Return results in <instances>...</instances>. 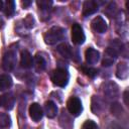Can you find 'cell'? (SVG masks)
Returning <instances> with one entry per match:
<instances>
[{
  "label": "cell",
  "instance_id": "6da1fadb",
  "mask_svg": "<svg viewBox=\"0 0 129 129\" xmlns=\"http://www.w3.org/2000/svg\"><path fill=\"white\" fill-rule=\"evenodd\" d=\"M64 37V29L59 26H52L44 33V42L48 45L55 44Z\"/></svg>",
  "mask_w": 129,
  "mask_h": 129
},
{
  "label": "cell",
  "instance_id": "7a4b0ae2",
  "mask_svg": "<svg viewBox=\"0 0 129 129\" xmlns=\"http://www.w3.org/2000/svg\"><path fill=\"white\" fill-rule=\"evenodd\" d=\"M52 83L60 88H63L68 85L69 83V79H70V75L68 73L67 70L61 69V68H57L55 69L52 73H51V77H50Z\"/></svg>",
  "mask_w": 129,
  "mask_h": 129
},
{
  "label": "cell",
  "instance_id": "3957f363",
  "mask_svg": "<svg viewBox=\"0 0 129 129\" xmlns=\"http://www.w3.org/2000/svg\"><path fill=\"white\" fill-rule=\"evenodd\" d=\"M16 64V52L13 49H9L5 52L2 59V67L5 71H12Z\"/></svg>",
  "mask_w": 129,
  "mask_h": 129
},
{
  "label": "cell",
  "instance_id": "277c9868",
  "mask_svg": "<svg viewBox=\"0 0 129 129\" xmlns=\"http://www.w3.org/2000/svg\"><path fill=\"white\" fill-rule=\"evenodd\" d=\"M67 108L73 116H79L82 113V102L78 97H71L67 102Z\"/></svg>",
  "mask_w": 129,
  "mask_h": 129
},
{
  "label": "cell",
  "instance_id": "5b68a950",
  "mask_svg": "<svg viewBox=\"0 0 129 129\" xmlns=\"http://www.w3.org/2000/svg\"><path fill=\"white\" fill-rule=\"evenodd\" d=\"M85 39H86V36H85V33H84L82 26L78 23H74L72 26V40H73V42L75 44L79 45V44L84 43Z\"/></svg>",
  "mask_w": 129,
  "mask_h": 129
},
{
  "label": "cell",
  "instance_id": "8992f818",
  "mask_svg": "<svg viewBox=\"0 0 129 129\" xmlns=\"http://www.w3.org/2000/svg\"><path fill=\"white\" fill-rule=\"evenodd\" d=\"M99 9V4L94 0H87L83 4V16L88 17L94 13H96Z\"/></svg>",
  "mask_w": 129,
  "mask_h": 129
},
{
  "label": "cell",
  "instance_id": "52a82bcc",
  "mask_svg": "<svg viewBox=\"0 0 129 129\" xmlns=\"http://www.w3.org/2000/svg\"><path fill=\"white\" fill-rule=\"evenodd\" d=\"M92 28L94 31L98 32V33H104L107 30V23L105 21V19L102 16H97L95 17L92 22H91Z\"/></svg>",
  "mask_w": 129,
  "mask_h": 129
},
{
  "label": "cell",
  "instance_id": "ba28073f",
  "mask_svg": "<svg viewBox=\"0 0 129 129\" xmlns=\"http://www.w3.org/2000/svg\"><path fill=\"white\" fill-rule=\"evenodd\" d=\"M29 116L34 122H38L42 118L43 111L38 103H32L29 106Z\"/></svg>",
  "mask_w": 129,
  "mask_h": 129
},
{
  "label": "cell",
  "instance_id": "9c48e42d",
  "mask_svg": "<svg viewBox=\"0 0 129 129\" xmlns=\"http://www.w3.org/2000/svg\"><path fill=\"white\" fill-rule=\"evenodd\" d=\"M85 56H86V61L89 64H95L98 62L99 58H100V52L98 50H96L93 47H89L86 52H85Z\"/></svg>",
  "mask_w": 129,
  "mask_h": 129
},
{
  "label": "cell",
  "instance_id": "30bf717a",
  "mask_svg": "<svg viewBox=\"0 0 129 129\" xmlns=\"http://www.w3.org/2000/svg\"><path fill=\"white\" fill-rule=\"evenodd\" d=\"M20 66L23 69H30L33 66V57L28 50H22L21 51Z\"/></svg>",
  "mask_w": 129,
  "mask_h": 129
},
{
  "label": "cell",
  "instance_id": "8fae6325",
  "mask_svg": "<svg viewBox=\"0 0 129 129\" xmlns=\"http://www.w3.org/2000/svg\"><path fill=\"white\" fill-rule=\"evenodd\" d=\"M118 93H119L118 86L115 83L108 82V83L105 84V86H104V94L108 98H117Z\"/></svg>",
  "mask_w": 129,
  "mask_h": 129
},
{
  "label": "cell",
  "instance_id": "7c38bea8",
  "mask_svg": "<svg viewBox=\"0 0 129 129\" xmlns=\"http://www.w3.org/2000/svg\"><path fill=\"white\" fill-rule=\"evenodd\" d=\"M44 113L47 116V118H54L57 114V106L52 101H46L44 104Z\"/></svg>",
  "mask_w": 129,
  "mask_h": 129
},
{
  "label": "cell",
  "instance_id": "4fadbf2b",
  "mask_svg": "<svg viewBox=\"0 0 129 129\" xmlns=\"http://www.w3.org/2000/svg\"><path fill=\"white\" fill-rule=\"evenodd\" d=\"M2 97V106L6 109V110H11L14 107V97L12 93H6L4 94Z\"/></svg>",
  "mask_w": 129,
  "mask_h": 129
},
{
  "label": "cell",
  "instance_id": "5bb4252c",
  "mask_svg": "<svg viewBox=\"0 0 129 129\" xmlns=\"http://www.w3.org/2000/svg\"><path fill=\"white\" fill-rule=\"evenodd\" d=\"M57 51L63 56V57H67V58H70V57H73L74 56V50L73 48L67 44V43H61L57 46Z\"/></svg>",
  "mask_w": 129,
  "mask_h": 129
},
{
  "label": "cell",
  "instance_id": "9a60e30c",
  "mask_svg": "<svg viewBox=\"0 0 129 129\" xmlns=\"http://www.w3.org/2000/svg\"><path fill=\"white\" fill-rule=\"evenodd\" d=\"M33 64L35 67L36 72H42L45 69L46 62H45V59L43 58V56H41L39 53H37L33 58Z\"/></svg>",
  "mask_w": 129,
  "mask_h": 129
},
{
  "label": "cell",
  "instance_id": "2e32d148",
  "mask_svg": "<svg viewBox=\"0 0 129 129\" xmlns=\"http://www.w3.org/2000/svg\"><path fill=\"white\" fill-rule=\"evenodd\" d=\"M116 76L119 79H126L128 77V66L126 62H120L117 66Z\"/></svg>",
  "mask_w": 129,
  "mask_h": 129
},
{
  "label": "cell",
  "instance_id": "e0dca14e",
  "mask_svg": "<svg viewBox=\"0 0 129 129\" xmlns=\"http://www.w3.org/2000/svg\"><path fill=\"white\" fill-rule=\"evenodd\" d=\"M3 11H4V13L7 17H12L14 12H15V3H14V1L7 0L6 2H4Z\"/></svg>",
  "mask_w": 129,
  "mask_h": 129
},
{
  "label": "cell",
  "instance_id": "ac0fdd59",
  "mask_svg": "<svg viewBox=\"0 0 129 129\" xmlns=\"http://www.w3.org/2000/svg\"><path fill=\"white\" fill-rule=\"evenodd\" d=\"M12 86V79L8 75H0V91L9 89Z\"/></svg>",
  "mask_w": 129,
  "mask_h": 129
},
{
  "label": "cell",
  "instance_id": "d6986e66",
  "mask_svg": "<svg viewBox=\"0 0 129 129\" xmlns=\"http://www.w3.org/2000/svg\"><path fill=\"white\" fill-rule=\"evenodd\" d=\"M11 119L8 114L0 113V129H10Z\"/></svg>",
  "mask_w": 129,
  "mask_h": 129
},
{
  "label": "cell",
  "instance_id": "ffe728a7",
  "mask_svg": "<svg viewBox=\"0 0 129 129\" xmlns=\"http://www.w3.org/2000/svg\"><path fill=\"white\" fill-rule=\"evenodd\" d=\"M111 112H112V114L114 116H116L118 118H120L121 115L125 113L124 110H123V108H122V106L119 103H113L112 104V106H111Z\"/></svg>",
  "mask_w": 129,
  "mask_h": 129
},
{
  "label": "cell",
  "instance_id": "44dd1931",
  "mask_svg": "<svg viewBox=\"0 0 129 129\" xmlns=\"http://www.w3.org/2000/svg\"><path fill=\"white\" fill-rule=\"evenodd\" d=\"M82 71L83 73L88 76L89 78H95L98 75V70L94 69V68H89V67H82Z\"/></svg>",
  "mask_w": 129,
  "mask_h": 129
},
{
  "label": "cell",
  "instance_id": "7402d4cb",
  "mask_svg": "<svg viewBox=\"0 0 129 129\" xmlns=\"http://www.w3.org/2000/svg\"><path fill=\"white\" fill-rule=\"evenodd\" d=\"M36 4L38 5L39 9H42V10H46L48 9L51 5H52V1H47V0H40V1H37Z\"/></svg>",
  "mask_w": 129,
  "mask_h": 129
},
{
  "label": "cell",
  "instance_id": "603a6c76",
  "mask_svg": "<svg viewBox=\"0 0 129 129\" xmlns=\"http://www.w3.org/2000/svg\"><path fill=\"white\" fill-rule=\"evenodd\" d=\"M82 129H98V125L92 120H87L83 124Z\"/></svg>",
  "mask_w": 129,
  "mask_h": 129
},
{
  "label": "cell",
  "instance_id": "cb8c5ba5",
  "mask_svg": "<svg viewBox=\"0 0 129 129\" xmlns=\"http://www.w3.org/2000/svg\"><path fill=\"white\" fill-rule=\"evenodd\" d=\"M113 62H114V58H112V57H110V56L107 55V56L104 57V59L102 61V64L104 67H109V66L113 64Z\"/></svg>",
  "mask_w": 129,
  "mask_h": 129
},
{
  "label": "cell",
  "instance_id": "d4e9b609",
  "mask_svg": "<svg viewBox=\"0 0 129 129\" xmlns=\"http://www.w3.org/2000/svg\"><path fill=\"white\" fill-rule=\"evenodd\" d=\"M107 129H123L120 125H118L117 123H111L108 127H107Z\"/></svg>",
  "mask_w": 129,
  "mask_h": 129
},
{
  "label": "cell",
  "instance_id": "484cf974",
  "mask_svg": "<svg viewBox=\"0 0 129 129\" xmlns=\"http://www.w3.org/2000/svg\"><path fill=\"white\" fill-rule=\"evenodd\" d=\"M123 98H124V102H125V104L128 106V90H125L124 95H123Z\"/></svg>",
  "mask_w": 129,
  "mask_h": 129
},
{
  "label": "cell",
  "instance_id": "4316f807",
  "mask_svg": "<svg viewBox=\"0 0 129 129\" xmlns=\"http://www.w3.org/2000/svg\"><path fill=\"white\" fill-rule=\"evenodd\" d=\"M31 4V1H22V5L24 6V7H27V6H29Z\"/></svg>",
  "mask_w": 129,
  "mask_h": 129
},
{
  "label": "cell",
  "instance_id": "83f0119b",
  "mask_svg": "<svg viewBox=\"0 0 129 129\" xmlns=\"http://www.w3.org/2000/svg\"><path fill=\"white\" fill-rule=\"evenodd\" d=\"M3 6H4V2L0 0V10H2V9H3Z\"/></svg>",
  "mask_w": 129,
  "mask_h": 129
},
{
  "label": "cell",
  "instance_id": "f1b7e54d",
  "mask_svg": "<svg viewBox=\"0 0 129 129\" xmlns=\"http://www.w3.org/2000/svg\"><path fill=\"white\" fill-rule=\"evenodd\" d=\"M2 26H3V21H2V19L0 18V28H1Z\"/></svg>",
  "mask_w": 129,
  "mask_h": 129
},
{
  "label": "cell",
  "instance_id": "f546056e",
  "mask_svg": "<svg viewBox=\"0 0 129 129\" xmlns=\"http://www.w3.org/2000/svg\"><path fill=\"white\" fill-rule=\"evenodd\" d=\"M0 106H2V97L0 96Z\"/></svg>",
  "mask_w": 129,
  "mask_h": 129
}]
</instances>
